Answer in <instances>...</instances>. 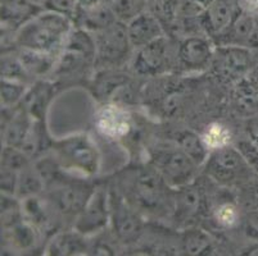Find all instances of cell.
<instances>
[{"label":"cell","mask_w":258,"mask_h":256,"mask_svg":"<svg viewBox=\"0 0 258 256\" xmlns=\"http://www.w3.org/2000/svg\"><path fill=\"white\" fill-rule=\"evenodd\" d=\"M34 121L35 119L30 116V113L22 105H18L11 121L2 128L4 145L15 147L22 146L23 141L26 140L34 124Z\"/></svg>","instance_id":"obj_21"},{"label":"cell","mask_w":258,"mask_h":256,"mask_svg":"<svg viewBox=\"0 0 258 256\" xmlns=\"http://www.w3.org/2000/svg\"><path fill=\"white\" fill-rule=\"evenodd\" d=\"M244 229L245 233L252 238L258 239V210L249 211L245 217L244 222Z\"/></svg>","instance_id":"obj_40"},{"label":"cell","mask_w":258,"mask_h":256,"mask_svg":"<svg viewBox=\"0 0 258 256\" xmlns=\"http://www.w3.org/2000/svg\"><path fill=\"white\" fill-rule=\"evenodd\" d=\"M97 45L95 64L103 68L119 67L130 56L131 45L127 35V26L121 21L94 34Z\"/></svg>","instance_id":"obj_4"},{"label":"cell","mask_w":258,"mask_h":256,"mask_svg":"<svg viewBox=\"0 0 258 256\" xmlns=\"http://www.w3.org/2000/svg\"><path fill=\"white\" fill-rule=\"evenodd\" d=\"M30 2H32L34 4H36V6H39L40 8L45 9L46 4L49 3V0H30Z\"/></svg>","instance_id":"obj_45"},{"label":"cell","mask_w":258,"mask_h":256,"mask_svg":"<svg viewBox=\"0 0 258 256\" xmlns=\"http://www.w3.org/2000/svg\"><path fill=\"white\" fill-rule=\"evenodd\" d=\"M95 126L109 140H121L131 131L130 113L121 105L105 104L95 114Z\"/></svg>","instance_id":"obj_12"},{"label":"cell","mask_w":258,"mask_h":256,"mask_svg":"<svg viewBox=\"0 0 258 256\" xmlns=\"http://www.w3.org/2000/svg\"><path fill=\"white\" fill-rule=\"evenodd\" d=\"M243 9L255 14L258 13V0H240Z\"/></svg>","instance_id":"obj_42"},{"label":"cell","mask_w":258,"mask_h":256,"mask_svg":"<svg viewBox=\"0 0 258 256\" xmlns=\"http://www.w3.org/2000/svg\"><path fill=\"white\" fill-rule=\"evenodd\" d=\"M213 0H185L181 6V14L186 18L202 17Z\"/></svg>","instance_id":"obj_38"},{"label":"cell","mask_w":258,"mask_h":256,"mask_svg":"<svg viewBox=\"0 0 258 256\" xmlns=\"http://www.w3.org/2000/svg\"><path fill=\"white\" fill-rule=\"evenodd\" d=\"M105 78H100L97 83V91L102 98H107V96L111 95L112 93L117 90V89L122 88L123 84L126 83L125 76H122V74H112L109 72H107V76Z\"/></svg>","instance_id":"obj_37"},{"label":"cell","mask_w":258,"mask_h":256,"mask_svg":"<svg viewBox=\"0 0 258 256\" xmlns=\"http://www.w3.org/2000/svg\"><path fill=\"white\" fill-rule=\"evenodd\" d=\"M2 78L16 79V81L27 82L31 76L23 67L18 54H7L2 55Z\"/></svg>","instance_id":"obj_33"},{"label":"cell","mask_w":258,"mask_h":256,"mask_svg":"<svg viewBox=\"0 0 258 256\" xmlns=\"http://www.w3.org/2000/svg\"><path fill=\"white\" fill-rule=\"evenodd\" d=\"M211 248V238L202 229H186L182 237V250L187 255H202Z\"/></svg>","instance_id":"obj_30"},{"label":"cell","mask_w":258,"mask_h":256,"mask_svg":"<svg viewBox=\"0 0 258 256\" xmlns=\"http://www.w3.org/2000/svg\"><path fill=\"white\" fill-rule=\"evenodd\" d=\"M109 206L112 228L117 239L126 245L137 242L143 233L142 218L123 197L113 191L109 194Z\"/></svg>","instance_id":"obj_9"},{"label":"cell","mask_w":258,"mask_h":256,"mask_svg":"<svg viewBox=\"0 0 258 256\" xmlns=\"http://www.w3.org/2000/svg\"><path fill=\"white\" fill-rule=\"evenodd\" d=\"M179 192L176 195V220L181 223H186L187 220H193L198 217L203 209V195L199 187L194 186L193 183L180 187Z\"/></svg>","instance_id":"obj_19"},{"label":"cell","mask_w":258,"mask_h":256,"mask_svg":"<svg viewBox=\"0 0 258 256\" xmlns=\"http://www.w3.org/2000/svg\"><path fill=\"white\" fill-rule=\"evenodd\" d=\"M49 186H53L50 190L51 204L64 215L77 217L93 194V191H86L89 189L84 185H80L79 182H70L63 178H59Z\"/></svg>","instance_id":"obj_11"},{"label":"cell","mask_w":258,"mask_h":256,"mask_svg":"<svg viewBox=\"0 0 258 256\" xmlns=\"http://www.w3.org/2000/svg\"><path fill=\"white\" fill-rule=\"evenodd\" d=\"M148 0H112L111 8L118 21L128 23L145 11Z\"/></svg>","instance_id":"obj_32"},{"label":"cell","mask_w":258,"mask_h":256,"mask_svg":"<svg viewBox=\"0 0 258 256\" xmlns=\"http://www.w3.org/2000/svg\"><path fill=\"white\" fill-rule=\"evenodd\" d=\"M74 27V21L64 14L43 11L18 28L15 42L18 48L57 54Z\"/></svg>","instance_id":"obj_1"},{"label":"cell","mask_w":258,"mask_h":256,"mask_svg":"<svg viewBox=\"0 0 258 256\" xmlns=\"http://www.w3.org/2000/svg\"><path fill=\"white\" fill-rule=\"evenodd\" d=\"M118 21L111 8V4L103 6L83 7L77 6L76 14L74 17V25L76 27L84 28L89 32H99L104 28L113 25Z\"/></svg>","instance_id":"obj_17"},{"label":"cell","mask_w":258,"mask_h":256,"mask_svg":"<svg viewBox=\"0 0 258 256\" xmlns=\"http://www.w3.org/2000/svg\"><path fill=\"white\" fill-rule=\"evenodd\" d=\"M173 50L170 40L162 36L156 41L138 49L133 68L140 76L153 77L172 68Z\"/></svg>","instance_id":"obj_8"},{"label":"cell","mask_w":258,"mask_h":256,"mask_svg":"<svg viewBox=\"0 0 258 256\" xmlns=\"http://www.w3.org/2000/svg\"><path fill=\"white\" fill-rule=\"evenodd\" d=\"M17 54L23 67L26 68L31 77L45 76L50 70H54L58 62V59L55 58L57 54L53 53H44V51L20 48V51Z\"/></svg>","instance_id":"obj_23"},{"label":"cell","mask_w":258,"mask_h":256,"mask_svg":"<svg viewBox=\"0 0 258 256\" xmlns=\"http://www.w3.org/2000/svg\"><path fill=\"white\" fill-rule=\"evenodd\" d=\"M45 187L43 177L35 165H29L18 173V186L16 196L22 200L29 196L39 195Z\"/></svg>","instance_id":"obj_27"},{"label":"cell","mask_w":258,"mask_h":256,"mask_svg":"<svg viewBox=\"0 0 258 256\" xmlns=\"http://www.w3.org/2000/svg\"><path fill=\"white\" fill-rule=\"evenodd\" d=\"M249 163L239 149L224 146L212 150L206 160V175L224 185H231L249 175Z\"/></svg>","instance_id":"obj_5"},{"label":"cell","mask_w":258,"mask_h":256,"mask_svg":"<svg viewBox=\"0 0 258 256\" xmlns=\"http://www.w3.org/2000/svg\"><path fill=\"white\" fill-rule=\"evenodd\" d=\"M225 45H236L244 48L258 46V21L254 14L241 8L236 14L233 25L222 36Z\"/></svg>","instance_id":"obj_14"},{"label":"cell","mask_w":258,"mask_h":256,"mask_svg":"<svg viewBox=\"0 0 258 256\" xmlns=\"http://www.w3.org/2000/svg\"><path fill=\"white\" fill-rule=\"evenodd\" d=\"M215 220L217 224L225 228H231L238 223L239 211L234 204L225 203L221 204L219 208L215 210Z\"/></svg>","instance_id":"obj_36"},{"label":"cell","mask_w":258,"mask_h":256,"mask_svg":"<svg viewBox=\"0 0 258 256\" xmlns=\"http://www.w3.org/2000/svg\"><path fill=\"white\" fill-rule=\"evenodd\" d=\"M43 11L30 0H2V26L17 31Z\"/></svg>","instance_id":"obj_18"},{"label":"cell","mask_w":258,"mask_h":256,"mask_svg":"<svg viewBox=\"0 0 258 256\" xmlns=\"http://www.w3.org/2000/svg\"><path fill=\"white\" fill-rule=\"evenodd\" d=\"M176 142L198 165L205 164L208 159L211 152L210 149L206 145L203 137L197 135L193 131H181L177 133Z\"/></svg>","instance_id":"obj_25"},{"label":"cell","mask_w":258,"mask_h":256,"mask_svg":"<svg viewBox=\"0 0 258 256\" xmlns=\"http://www.w3.org/2000/svg\"><path fill=\"white\" fill-rule=\"evenodd\" d=\"M210 151L220 147L227 146L231 138V133L226 126L221 123H212L207 127L205 135L202 136Z\"/></svg>","instance_id":"obj_35"},{"label":"cell","mask_w":258,"mask_h":256,"mask_svg":"<svg viewBox=\"0 0 258 256\" xmlns=\"http://www.w3.org/2000/svg\"><path fill=\"white\" fill-rule=\"evenodd\" d=\"M112 0H77V4L83 7L103 6V4H111Z\"/></svg>","instance_id":"obj_43"},{"label":"cell","mask_w":258,"mask_h":256,"mask_svg":"<svg viewBox=\"0 0 258 256\" xmlns=\"http://www.w3.org/2000/svg\"><path fill=\"white\" fill-rule=\"evenodd\" d=\"M234 105L240 114L253 117L258 114V81L245 76L236 82L234 90Z\"/></svg>","instance_id":"obj_22"},{"label":"cell","mask_w":258,"mask_h":256,"mask_svg":"<svg viewBox=\"0 0 258 256\" xmlns=\"http://www.w3.org/2000/svg\"><path fill=\"white\" fill-rule=\"evenodd\" d=\"M21 204H22L23 218L35 227L45 225L49 222L48 206L43 199H40L39 195L22 199Z\"/></svg>","instance_id":"obj_28"},{"label":"cell","mask_w":258,"mask_h":256,"mask_svg":"<svg viewBox=\"0 0 258 256\" xmlns=\"http://www.w3.org/2000/svg\"><path fill=\"white\" fill-rule=\"evenodd\" d=\"M168 185L156 169H140L131 183V199L148 210H157L167 199Z\"/></svg>","instance_id":"obj_7"},{"label":"cell","mask_w":258,"mask_h":256,"mask_svg":"<svg viewBox=\"0 0 258 256\" xmlns=\"http://www.w3.org/2000/svg\"><path fill=\"white\" fill-rule=\"evenodd\" d=\"M27 91L26 82L2 78V107H18Z\"/></svg>","instance_id":"obj_31"},{"label":"cell","mask_w":258,"mask_h":256,"mask_svg":"<svg viewBox=\"0 0 258 256\" xmlns=\"http://www.w3.org/2000/svg\"><path fill=\"white\" fill-rule=\"evenodd\" d=\"M51 146H53V142L49 140V136L44 127V121H34L31 130L20 149H22L30 158L34 159L37 155L45 152Z\"/></svg>","instance_id":"obj_26"},{"label":"cell","mask_w":258,"mask_h":256,"mask_svg":"<svg viewBox=\"0 0 258 256\" xmlns=\"http://www.w3.org/2000/svg\"><path fill=\"white\" fill-rule=\"evenodd\" d=\"M250 190H252V191H250V195H252L253 200H254V203L258 205V185L253 186Z\"/></svg>","instance_id":"obj_44"},{"label":"cell","mask_w":258,"mask_h":256,"mask_svg":"<svg viewBox=\"0 0 258 256\" xmlns=\"http://www.w3.org/2000/svg\"><path fill=\"white\" fill-rule=\"evenodd\" d=\"M247 133L249 136V141L258 146V114L249 117L247 123Z\"/></svg>","instance_id":"obj_41"},{"label":"cell","mask_w":258,"mask_h":256,"mask_svg":"<svg viewBox=\"0 0 258 256\" xmlns=\"http://www.w3.org/2000/svg\"><path fill=\"white\" fill-rule=\"evenodd\" d=\"M13 246L20 250H30L35 246L37 239L35 225L30 222H20L7 229Z\"/></svg>","instance_id":"obj_29"},{"label":"cell","mask_w":258,"mask_h":256,"mask_svg":"<svg viewBox=\"0 0 258 256\" xmlns=\"http://www.w3.org/2000/svg\"><path fill=\"white\" fill-rule=\"evenodd\" d=\"M31 165V158L22 149L4 145L2 151V166L20 173L25 168Z\"/></svg>","instance_id":"obj_34"},{"label":"cell","mask_w":258,"mask_h":256,"mask_svg":"<svg viewBox=\"0 0 258 256\" xmlns=\"http://www.w3.org/2000/svg\"><path fill=\"white\" fill-rule=\"evenodd\" d=\"M152 164L168 186L176 189L193 182L199 166L179 145L157 150L152 156Z\"/></svg>","instance_id":"obj_3"},{"label":"cell","mask_w":258,"mask_h":256,"mask_svg":"<svg viewBox=\"0 0 258 256\" xmlns=\"http://www.w3.org/2000/svg\"><path fill=\"white\" fill-rule=\"evenodd\" d=\"M212 45L207 39L201 36L186 37L180 42L176 51L177 63L185 70H202L212 63L213 59Z\"/></svg>","instance_id":"obj_13"},{"label":"cell","mask_w":258,"mask_h":256,"mask_svg":"<svg viewBox=\"0 0 258 256\" xmlns=\"http://www.w3.org/2000/svg\"><path fill=\"white\" fill-rule=\"evenodd\" d=\"M51 149L63 169L76 170L84 176L95 175L99 169V150L86 133L54 141Z\"/></svg>","instance_id":"obj_2"},{"label":"cell","mask_w":258,"mask_h":256,"mask_svg":"<svg viewBox=\"0 0 258 256\" xmlns=\"http://www.w3.org/2000/svg\"><path fill=\"white\" fill-rule=\"evenodd\" d=\"M111 222L109 194L103 189L94 190L83 210L75 219L74 229L84 236L97 233Z\"/></svg>","instance_id":"obj_10"},{"label":"cell","mask_w":258,"mask_h":256,"mask_svg":"<svg viewBox=\"0 0 258 256\" xmlns=\"http://www.w3.org/2000/svg\"><path fill=\"white\" fill-rule=\"evenodd\" d=\"M126 26H127V35L131 45L137 50L156 41L159 37L165 36L161 21L153 13H149L147 11L126 23Z\"/></svg>","instance_id":"obj_15"},{"label":"cell","mask_w":258,"mask_h":256,"mask_svg":"<svg viewBox=\"0 0 258 256\" xmlns=\"http://www.w3.org/2000/svg\"><path fill=\"white\" fill-rule=\"evenodd\" d=\"M238 12L229 0H213L202 16V23L211 37H222L233 25Z\"/></svg>","instance_id":"obj_16"},{"label":"cell","mask_w":258,"mask_h":256,"mask_svg":"<svg viewBox=\"0 0 258 256\" xmlns=\"http://www.w3.org/2000/svg\"><path fill=\"white\" fill-rule=\"evenodd\" d=\"M85 236L74 229V232H60L49 242L46 251L49 255H81L86 251Z\"/></svg>","instance_id":"obj_24"},{"label":"cell","mask_w":258,"mask_h":256,"mask_svg":"<svg viewBox=\"0 0 258 256\" xmlns=\"http://www.w3.org/2000/svg\"><path fill=\"white\" fill-rule=\"evenodd\" d=\"M18 186V172H15L12 169L3 168L2 166V181H0V187H2V194L13 195L17 194Z\"/></svg>","instance_id":"obj_39"},{"label":"cell","mask_w":258,"mask_h":256,"mask_svg":"<svg viewBox=\"0 0 258 256\" xmlns=\"http://www.w3.org/2000/svg\"><path fill=\"white\" fill-rule=\"evenodd\" d=\"M54 96V86L49 82L40 81L27 91V94L23 98L22 105L27 112L30 113V116L35 119V121H44L45 117V112L48 109V105L50 103L51 98Z\"/></svg>","instance_id":"obj_20"},{"label":"cell","mask_w":258,"mask_h":256,"mask_svg":"<svg viewBox=\"0 0 258 256\" xmlns=\"http://www.w3.org/2000/svg\"><path fill=\"white\" fill-rule=\"evenodd\" d=\"M253 58L249 48L224 45L213 54V72L225 82H238L247 76L252 67Z\"/></svg>","instance_id":"obj_6"}]
</instances>
